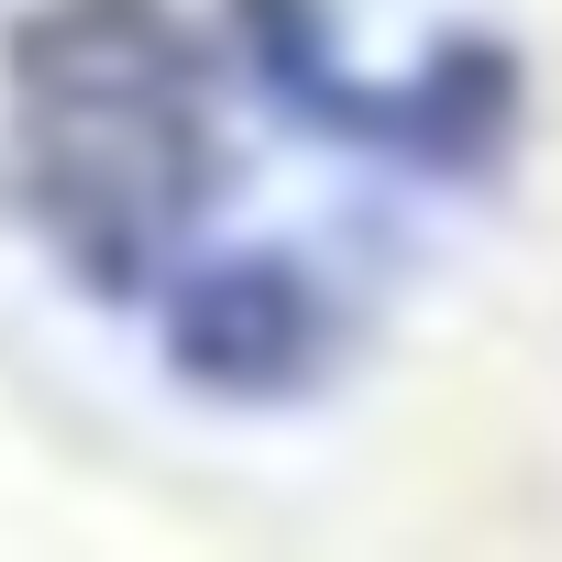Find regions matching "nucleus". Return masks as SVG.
Instances as JSON below:
<instances>
[{"label": "nucleus", "instance_id": "obj_3", "mask_svg": "<svg viewBox=\"0 0 562 562\" xmlns=\"http://www.w3.org/2000/svg\"><path fill=\"white\" fill-rule=\"evenodd\" d=\"M144 331H155L177 386L232 397V408H288V397L342 375L353 299H342V276H321L299 243H221L210 232L155 288Z\"/></svg>", "mask_w": 562, "mask_h": 562}, {"label": "nucleus", "instance_id": "obj_2", "mask_svg": "<svg viewBox=\"0 0 562 562\" xmlns=\"http://www.w3.org/2000/svg\"><path fill=\"white\" fill-rule=\"evenodd\" d=\"M221 45L243 56L254 100L288 111L310 144L375 155L430 188H474L507 166L529 78L496 34H430L419 56H375L331 0H232Z\"/></svg>", "mask_w": 562, "mask_h": 562}, {"label": "nucleus", "instance_id": "obj_1", "mask_svg": "<svg viewBox=\"0 0 562 562\" xmlns=\"http://www.w3.org/2000/svg\"><path fill=\"white\" fill-rule=\"evenodd\" d=\"M0 166L45 265L144 321L232 188V45L177 0H45L0 56Z\"/></svg>", "mask_w": 562, "mask_h": 562}]
</instances>
